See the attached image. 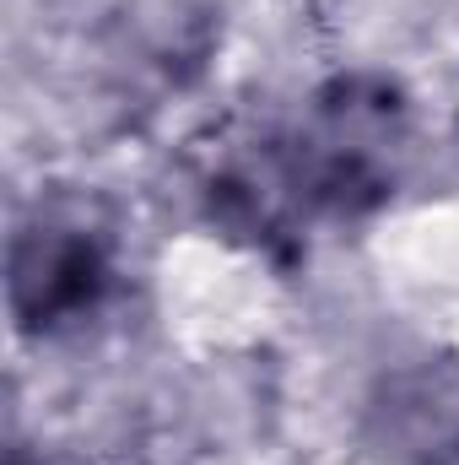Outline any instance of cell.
<instances>
[{"label":"cell","mask_w":459,"mask_h":465,"mask_svg":"<svg viewBox=\"0 0 459 465\" xmlns=\"http://www.w3.org/2000/svg\"><path fill=\"white\" fill-rule=\"evenodd\" d=\"M281 152L308 217L362 223L384 212L405 179L411 98L400 93V82L373 71L330 76L308 98L298 130L281 135Z\"/></svg>","instance_id":"6da1fadb"},{"label":"cell","mask_w":459,"mask_h":465,"mask_svg":"<svg viewBox=\"0 0 459 465\" xmlns=\"http://www.w3.org/2000/svg\"><path fill=\"white\" fill-rule=\"evenodd\" d=\"M114 292V238L82 206H38L11 238V320L22 336H65L103 314Z\"/></svg>","instance_id":"7a4b0ae2"},{"label":"cell","mask_w":459,"mask_h":465,"mask_svg":"<svg viewBox=\"0 0 459 465\" xmlns=\"http://www.w3.org/2000/svg\"><path fill=\"white\" fill-rule=\"evenodd\" d=\"M367 444L384 465H459V384L433 362L389 373L367 401Z\"/></svg>","instance_id":"3957f363"},{"label":"cell","mask_w":459,"mask_h":465,"mask_svg":"<svg viewBox=\"0 0 459 465\" xmlns=\"http://www.w3.org/2000/svg\"><path fill=\"white\" fill-rule=\"evenodd\" d=\"M11 465H44V460H27V455H11Z\"/></svg>","instance_id":"277c9868"}]
</instances>
